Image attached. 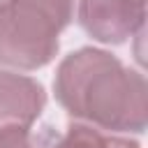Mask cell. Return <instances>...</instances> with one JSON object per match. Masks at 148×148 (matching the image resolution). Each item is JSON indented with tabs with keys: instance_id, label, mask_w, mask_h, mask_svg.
I'll use <instances>...</instances> for the list:
<instances>
[{
	"instance_id": "cell-1",
	"label": "cell",
	"mask_w": 148,
	"mask_h": 148,
	"mask_svg": "<svg viewBox=\"0 0 148 148\" xmlns=\"http://www.w3.org/2000/svg\"><path fill=\"white\" fill-rule=\"evenodd\" d=\"M58 104L99 130L141 134L148 125V83L139 69L125 67L104 49L83 46L56 69Z\"/></svg>"
},
{
	"instance_id": "cell-2",
	"label": "cell",
	"mask_w": 148,
	"mask_h": 148,
	"mask_svg": "<svg viewBox=\"0 0 148 148\" xmlns=\"http://www.w3.org/2000/svg\"><path fill=\"white\" fill-rule=\"evenodd\" d=\"M72 16L74 0H0V62L16 69L49 65Z\"/></svg>"
},
{
	"instance_id": "cell-3",
	"label": "cell",
	"mask_w": 148,
	"mask_h": 148,
	"mask_svg": "<svg viewBox=\"0 0 148 148\" xmlns=\"http://www.w3.org/2000/svg\"><path fill=\"white\" fill-rule=\"evenodd\" d=\"M79 25L102 44H123L143 30L146 0H79Z\"/></svg>"
},
{
	"instance_id": "cell-4",
	"label": "cell",
	"mask_w": 148,
	"mask_h": 148,
	"mask_svg": "<svg viewBox=\"0 0 148 148\" xmlns=\"http://www.w3.org/2000/svg\"><path fill=\"white\" fill-rule=\"evenodd\" d=\"M44 86L25 74L0 72V127H30L44 111Z\"/></svg>"
},
{
	"instance_id": "cell-5",
	"label": "cell",
	"mask_w": 148,
	"mask_h": 148,
	"mask_svg": "<svg viewBox=\"0 0 148 148\" xmlns=\"http://www.w3.org/2000/svg\"><path fill=\"white\" fill-rule=\"evenodd\" d=\"M49 148H106V136L95 130L92 125L74 123L67 127V132Z\"/></svg>"
},
{
	"instance_id": "cell-6",
	"label": "cell",
	"mask_w": 148,
	"mask_h": 148,
	"mask_svg": "<svg viewBox=\"0 0 148 148\" xmlns=\"http://www.w3.org/2000/svg\"><path fill=\"white\" fill-rule=\"evenodd\" d=\"M0 148H37L28 127L5 125L0 127Z\"/></svg>"
},
{
	"instance_id": "cell-7",
	"label": "cell",
	"mask_w": 148,
	"mask_h": 148,
	"mask_svg": "<svg viewBox=\"0 0 148 148\" xmlns=\"http://www.w3.org/2000/svg\"><path fill=\"white\" fill-rule=\"evenodd\" d=\"M106 148H141L136 141L132 139H123V136H109L106 139Z\"/></svg>"
}]
</instances>
